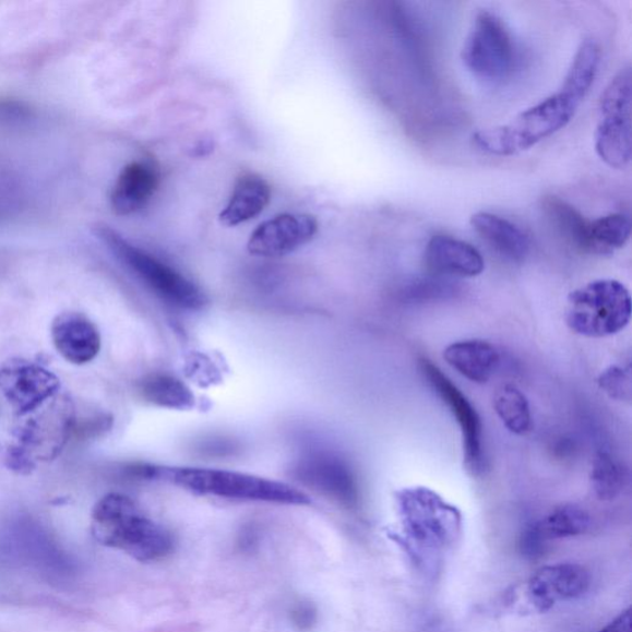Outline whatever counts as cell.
I'll return each mask as SVG.
<instances>
[{"instance_id": "cell-26", "label": "cell", "mask_w": 632, "mask_h": 632, "mask_svg": "<svg viewBox=\"0 0 632 632\" xmlns=\"http://www.w3.org/2000/svg\"><path fill=\"white\" fill-rule=\"evenodd\" d=\"M600 389L610 398L617 401H630L631 377L630 373L619 366H611L604 371L598 379Z\"/></svg>"}, {"instance_id": "cell-23", "label": "cell", "mask_w": 632, "mask_h": 632, "mask_svg": "<svg viewBox=\"0 0 632 632\" xmlns=\"http://www.w3.org/2000/svg\"><path fill=\"white\" fill-rule=\"evenodd\" d=\"M630 235L631 222L625 214L615 213L591 220L586 253L611 254L625 247Z\"/></svg>"}, {"instance_id": "cell-2", "label": "cell", "mask_w": 632, "mask_h": 632, "mask_svg": "<svg viewBox=\"0 0 632 632\" xmlns=\"http://www.w3.org/2000/svg\"><path fill=\"white\" fill-rule=\"evenodd\" d=\"M133 476L166 479L202 496L287 505H308L311 502L306 493L295 487L235 470L135 465Z\"/></svg>"}, {"instance_id": "cell-16", "label": "cell", "mask_w": 632, "mask_h": 632, "mask_svg": "<svg viewBox=\"0 0 632 632\" xmlns=\"http://www.w3.org/2000/svg\"><path fill=\"white\" fill-rule=\"evenodd\" d=\"M426 265L438 277H477L485 271L482 254L470 243L437 235L426 250Z\"/></svg>"}, {"instance_id": "cell-5", "label": "cell", "mask_w": 632, "mask_h": 632, "mask_svg": "<svg viewBox=\"0 0 632 632\" xmlns=\"http://www.w3.org/2000/svg\"><path fill=\"white\" fill-rule=\"evenodd\" d=\"M631 319L629 289L616 279H597L572 291L565 323L574 334L600 338L624 330Z\"/></svg>"}, {"instance_id": "cell-4", "label": "cell", "mask_w": 632, "mask_h": 632, "mask_svg": "<svg viewBox=\"0 0 632 632\" xmlns=\"http://www.w3.org/2000/svg\"><path fill=\"white\" fill-rule=\"evenodd\" d=\"M403 540L415 559L440 555L461 535L458 509L426 487L404 488L397 494Z\"/></svg>"}, {"instance_id": "cell-11", "label": "cell", "mask_w": 632, "mask_h": 632, "mask_svg": "<svg viewBox=\"0 0 632 632\" xmlns=\"http://www.w3.org/2000/svg\"><path fill=\"white\" fill-rule=\"evenodd\" d=\"M60 381L46 368L27 362L14 361L0 371V392L21 415L34 412L53 397Z\"/></svg>"}, {"instance_id": "cell-17", "label": "cell", "mask_w": 632, "mask_h": 632, "mask_svg": "<svg viewBox=\"0 0 632 632\" xmlns=\"http://www.w3.org/2000/svg\"><path fill=\"white\" fill-rule=\"evenodd\" d=\"M159 171L150 162H135L122 169L112 188L110 204L118 215H131L144 210L159 186Z\"/></svg>"}, {"instance_id": "cell-12", "label": "cell", "mask_w": 632, "mask_h": 632, "mask_svg": "<svg viewBox=\"0 0 632 632\" xmlns=\"http://www.w3.org/2000/svg\"><path fill=\"white\" fill-rule=\"evenodd\" d=\"M318 232V222L308 214H282L259 225L248 242L253 257L281 258L305 247Z\"/></svg>"}, {"instance_id": "cell-6", "label": "cell", "mask_w": 632, "mask_h": 632, "mask_svg": "<svg viewBox=\"0 0 632 632\" xmlns=\"http://www.w3.org/2000/svg\"><path fill=\"white\" fill-rule=\"evenodd\" d=\"M96 232L111 252L166 303L187 310L205 306L206 298L201 288L182 273L135 247L109 226H98Z\"/></svg>"}, {"instance_id": "cell-19", "label": "cell", "mask_w": 632, "mask_h": 632, "mask_svg": "<svg viewBox=\"0 0 632 632\" xmlns=\"http://www.w3.org/2000/svg\"><path fill=\"white\" fill-rule=\"evenodd\" d=\"M470 225L480 238L508 260L521 262L530 251L526 234L502 216L479 212L472 215Z\"/></svg>"}, {"instance_id": "cell-3", "label": "cell", "mask_w": 632, "mask_h": 632, "mask_svg": "<svg viewBox=\"0 0 632 632\" xmlns=\"http://www.w3.org/2000/svg\"><path fill=\"white\" fill-rule=\"evenodd\" d=\"M92 534L99 544L140 562L162 560L174 549L172 535L151 521L133 499L119 493L103 497L94 506Z\"/></svg>"}, {"instance_id": "cell-20", "label": "cell", "mask_w": 632, "mask_h": 632, "mask_svg": "<svg viewBox=\"0 0 632 632\" xmlns=\"http://www.w3.org/2000/svg\"><path fill=\"white\" fill-rule=\"evenodd\" d=\"M272 190L265 178L245 174L238 178L224 211L219 215L222 224L238 226L257 218L271 202Z\"/></svg>"}, {"instance_id": "cell-7", "label": "cell", "mask_w": 632, "mask_h": 632, "mask_svg": "<svg viewBox=\"0 0 632 632\" xmlns=\"http://www.w3.org/2000/svg\"><path fill=\"white\" fill-rule=\"evenodd\" d=\"M591 572L579 563L544 565L505 593L504 606L521 615H544L558 604L580 599L591 588Z\"/></svg>"}, {"instance_id": "cell-27", "label": "cell", "mask_w": 632, "mask_h": 632, "mask_svg": "<svg viewBox=\"0 0 632 632\" xmlns=\"http://www.w3.org/2000/svg\"><path fill=\"white\" fill-rule=\"evenodd\" d=\"M291 620L300 630L313 628L317 621V609L313 604L300 603L291 611Z\"/></svg>"}, {"instance_id": "cell-13", "label": "cell", "mask_w": 632, "mask_h": 632, "mask_svg": "<svg viewBox=\"0 0 632 632\" xmlns=\"http://www.w3.org/2000/svg\"><path fill=\"white\" fill-rule=\"evenodd\" d=\"M295 476L299 482L336 500L346 506L357 503L358 490L355 476L342 458L327 452H313L301 458Z\"/></svg>"}, {"instance_id": "cell-28", "label": "cell", "mask_w": 632, "mask_h": 632, "mask_svg": "<svg viewBox=\"0 0 632 632\" xmlns=\"http://www.w3.org/2000/svg\"><path fill=\"white\" fill-rule=\"evenodd\" d=\"M599 632H631V608L629 607L606 628H603Z\"/></svg>"}, {"instance_id": "cell-25", "label": "cell", "mask_w": 632, "mask_h": 632, "mask_svg": "<svg viewBox=\"0 0 632 632\" xmlns=\"http://www.w3.org/2000/svg\"><path fill=\"white\" fill-rule=\"evenodd\" d=\"M591 485L601 502L615 500L624 489L625 476L618 462L606 452H599L593 461Z\"/></svg>"}, {"instance_id": "cell-21", "label": "cell", "mask_w": 632, "mask_h": 632, "mask_svg": "<svg viewBox=\"0 0 632 632\" xmlns=\"http://www.w3.org/2000/svg\"><path fill=\"white\" fill-rule=\"evenodd\" d=\"M542 211L547 219L575 249L586 252L591 220L560 196L546 195Z\"/></svg>"}, {"instance_id": "cell-14", "label": "cell", "mask_w": 632, "mask_h": 632, "mask_svg": "<svg viewBox=\"0 0 632 632\" xmlns=\"http://www.w3.org/2000/svg\"><path fill=\"white\" fill-rule=\"evenodd\" d=\"M591 525L589 513L580 505L564 504L555 508L550 514L523 533L521 552L526 559H540L551 541L586 534Z\"/></svg>"}, {"instance_id": "cell-15", "label": "cell", "mask_w": 632, "mask_h": 632, "mask_svg": "<svg viewBox=\"0 0 632 632\" xmlns=\"http://www.w3.org/2000/svg\"><path fill=\"white\" fill-rule=\"evenodd\" d=\"M51 337L56 350L73 365H86L100 351L102 339L97 326L75 311H65L53 319Z\"/></svg>"}, {"instance_id": "cell-8", "label": "cell", "mask_w": 632, "mask_h": 632, "mask_svg": "<svg viewBox=\"0 0 632 632\" xmlns=\"http://www.w3.org/2000/svg\"><path fill=\"white\" fill-rule=\"evenodd\" d=\"M466 68L480 80L502 82L515 68L516 51L502 19L488 11L476 15L461 53Z\"/></svg>"}, {"instance_id": "cell-18", "label": "cell", "mask_w": 632, "mask_h": 632, "mask_svg": "<svg viewBox=\"0 0 632 632\" xmlns=\"http://www.w3.org/2000/svg\"><path fill=\"white\" fill-rule=\"evenodd\" d=\"M445 361L470 382L484 384L494 374L500 362L497 348L485 339H465L449 345Z\"/></svg>"}, {"instance_id": "cell-9", "label": "cell", "mask_w": 632, "mask_h": 632, "mask_svg": "<svg viewBox=\"0 0 632 632\" xmlns=\"http://www.w3.org/2000/svg\"><path fill=\"white\" fill-rule=\"evenodd\" d=\"M631 70H621L603 92L596 151L611 168H625L631 159Z\"/></svg>"}, {"instance_id": "cell-1", "label": "cell", "mask_w": 632, "mask_h": 632, "mask_svg": "<svg viewBox=\"0 0 632 632\" xmlns=\"http://www.w3.org/2000/svg\"><path fill=\"white\" fill-rule=\"evenodd\" d=\"M600 63L597 43H582L559 92L524 110L508 124L479 130L474 144L493 156H514L558 133L577 112L596 81Z\"/></svg>"}, {"instance_id": "cell-22", "label": "cell", "mask_w": 632, "mask_h": 632, "mask_svg": "<svg viewBox=\"0 0 632 632\" xmlns=\"http://www.w3.org/2000/svg\"><path fill=\"white\" fill-rule=\"evenodd\" d=\"M141 397L146 402L167 409L186 410L194 405V395L176 377L154 373L145 377L139 384Z\"/></svg>"}, {"instance_id": "cell-24", "label": "cell", "mask_w": 632, "mask_h": 632, "mask_svg": "<svg viewBox=\"0 0 632 632\" xmlns=\"http://www.w3.org/2000/svg\"><path fill=\"white\" fill-rule=\"evenodd\" d=\"M494 409L504 427L515 433L525 436L533 426L529 401L515 385L506 384L494 395Z\"/></svg>"}, {"instance_id": "cell-10", "label": "cell", "mask_w": 632, "mask_h": 632, "mask_svg": "<svg viewBox=\"0 0 632 632\" xmlns=\"http://www.w3.org/2000/svg\"><path fill=\"white\" fill-rule=\"evenodd\" d=\"M420 371L424 379L439 394L443 403L448 405L450 412L456 418L464 439L465 462L467 470L472 476H479L486 467V456L484 449V427L479 415L457 385L451 382L446 374H443L437 365L428 360L420 361Z\"/></svg>"}]
</instances>
